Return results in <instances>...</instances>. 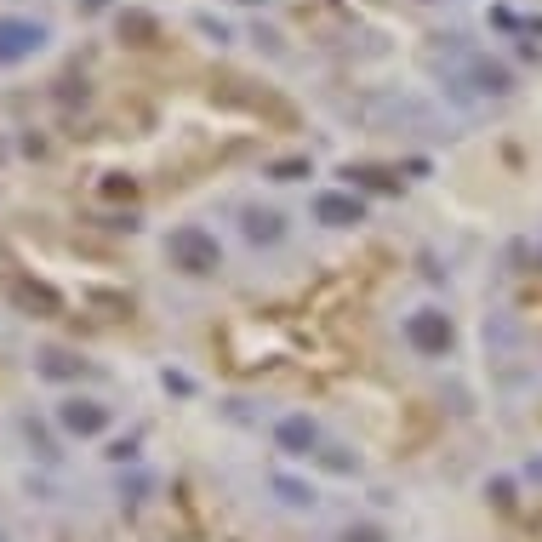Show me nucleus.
<instances>
[{
    "mask_svg": "<svg viewBox=\"0 0 542 542\" xmlns=\"http://www.w3.org/2000/svg\"><path fill=\"white\" fill-rule=\"evenodd\" d=\"M280 234H286V223H280V211H246V240H257V246H274Z\"/></svg>",
    "mask_w": 542,
    "mask_h": 542,
    "instance_id": "7",
    "label": "nucleus"
},
{
    "mask_svg": "<svg viewBox=\"0 0 542 542\" xmlns=\"http://www.w3.org/2000/svg\"><path fill=\"white\" fill-rule=\"evenodd\" d=\"M40 365H46V377H75L80 372V360H69V354H46Z\"/></svg>",
    "mask_w": 542,
    "mask_h": 542,
    "instance_id": "13",
    "label": "nucleus"
},
{
    "mask_svg": "<svg viewBox=\"0 0 542 542\" xmlns=\"http://www.w3.org/2000/svg\"><path fill=\"white\" fill-rule=\"evenodd\" d=\"M451 337H457V332H451V320H445L440 309H417V314L405 320V343H411L417 354H445Z\"/></svg>",
    "mask_w": 542,
    "mask_h": 542,
    "instance_id": "3",
    "label": "nucleus"
},
{
    "mask_svg": "<svg viewBox=\"0 0 542 542\" xmlns=\"http://www.w3.org/2000/svg\"><path fill=\"white\" fill-rule=\"evenodd\" d=\"M12 297L24 302V309H40V314H57L63 302H57V291H46V286H29V280H17L12 274Z\"/></svg>",
    "mask_w": 542,
    "mask_h": 542,
    "instance_id": "8",
    "label": "nucleus"
},
{
    "mask_svg": "<svg viewBox=\"0 0 542 542\" xmlns=\"http://www.w3.org/2000/svg\"><path fill=\"white\" fill-rule=\"evenodd\" d=\"M343 178H360L365 189H383V194H400V178L388 166H343Z\"/></svg>",
    "mask_w": 542,
    "mask_h": 542,
    "instance_id": "9",
    "label": "nucleus"
},
{
    "mask_svg": "<svg viewBox=\"0 0 542 542\" xmlns=\"http://www.w3.org/2000/svg\"><path fill=\"white\" fill-rule=\"evenodd\" d=\"M57 423L69 428V434H80V440H92V434L108 428V411H103L97 400H69V405L57 411Z\"/></svg>",
    "mask_w": 542,
    "mask_h": 542,
    "instance_id": "4",
    "label": "nucleus"
},
{
    "mask_svg": "<svg viewBox=\"0 0 542 542\" xmlns=\"http://www.w3.org/2000/svg\"><path fill=\"white\" fill-rule=\"evenodd\" d=\"M314 217H320L325 229H349V223H360V217H365V206H360V194H320Z\"/></svg>",
    "mask_w": 542,
    "mask_h": 542,
    "instance_id": "5",
    "label": "nucleus"
},
{
    "mask_svg": "<svg viewBox=\"0 0 542 542\" xmlns=\"http://www.w3.org/2000/svg\"><path fill=\"white\" fill-rule=\"evenodd\" d=\"M274 440H280V451H291V457H309V451L320 445V434H314L309 417H286V423L274 428Z\"/></svg>",
    "mask_w": 542,
    "mask_h": 542,
    "instance_id": "6",
    "label": "nucleus"
},
{
    "mask_svg": "<svg viewBox=\"0 0 542 542\" xmlns=\"http://www.w3.org/2000/svg\"><path fill=\"white\" fill-rule=\"evenodd\" d=\"M274 491H280V496H286V503H291V508H302V503H314V491H309V486H297V480H274Z\"/></svg>",
    "mask_w": 542,
    "mask_h": 542,
    "instance_id": "12",
    "label": "nucleus"
},
{
    "mask_svg": "<svg viewBox=\"0 0 542 542\" xmlns=\"http://www.w3.org/2000/svg\"><path fill=\"white\" fill-rule=\"evenodd\" d=\"M343 542H383V531H372V526H360V531H349Z\"/></svg>",
    "mask_w": 542,
    "mask_h": 542,
    "instance_id": "14",
    "label": "nucleus"
},
{
    "mask_svg": "<svg viewBox=\"0 0 542 542\" xmlns=\"http://www.w3.org/2000/svg\"><path fill=\"white\" fill-rule=\"evenodd\" d=\"M166 257H171V269H183V274H194V280L223 269V246H217V234H211V229H200V223L171 229Z\"/></svg>",
    "mask_w": 542,
    "mask_h": 542,
    "instance_id": "1",
    "label": "nucleus"
},
{
    "mask_svg": "<svg viewBox=\"0 0 542 542\" xmlns=\"http://www.w3.org/2000/svg\"><path fill=\"white\" fill-rule=\"evenodd\" d=\"M40 46H46V24H35V17H0V69L35 57Z\"/></svg>",
    "mask_w": 542,
    "mask_h": 542,
    "instance_id": "2",
    "label": "nucleus"
},
{
    "mask_svg": "<svg viewBox=\"0 0 542 542\" xmlns=\"http://www.w3.org/2000/svg\"><path fill=\"white\" fill-rule=\"evenodd\" d=\"M269 178H274V183H297V178H309V160H302V155L274 160V166H269Z\"/></svg>",
    "mask_w": 542,
    "mask_h": 542,
    "instance_id": "11",
    "label": "nucleus"
},
{
    "mask_svg": "<svg viewBox=\"0 0 542 542\" xmlns=\"http://www.w3.org/2000/svg\"><path fill=\"white\" fill-rule=\"evenodd\" d=\"M120 35H132V46H148L160 29H155V17H143V12H126L120 17Z\"/></svg>",
    "mask_w": 542,
    "mask_h": 542,
    "instance_id": "10",
    "label": "nucleus"
},
{
    "mask_svg": "<svg viewBox=\"0 0 542 542\" xmlns=\"http://www.w3.org/2000/svg\"><path fill=\"white\" fill-rule=\"evenodd\" d=\"M240 6H257V0H240Z\"/></svg>",
    "mask_w": 542,
    "mask_h": 542,
    "instance_id": "15",
    "label": "nucleus"
}]
</instances>
